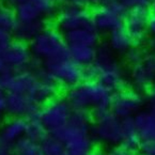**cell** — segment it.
Wrapping results in <instances>:
<instances>
[{
  "label": "cell",
  "mask_w": 155,
  "mask_h": 155,
  "mask_svg": "<svg viewBox=\"0 0 155 155\" xmlns=\"http://www.w3.org/2000/svg\"><path fill=\"white\" fill-rule=\"evenodd\" d=\"M92 136L95 143L116 146L121 143V119L114 116L110 109L92 114Z\"/></svg>",
  "instance_id": "cell-5"
},
{
  "label": "cell",
  "mask_w": 155,
  "mask_h": 155,
  "mask_svg": "<svg viewBox=\"0 0 155 155\" xmlns=\"http://www.w3.org/2000/svg\"><path fill=\"white\" fill-rule=\"evenodd\" d=\"M13 40H14L13 32L0 29V54L5 53V50L12 43Z\"/></svg>",
  "instance_id": "cell-32"
},
{
  "label": "cell",
  "mask_w": 155,
  "mask_h": 155,
  "mask_svg": "<svg viewBox=\"0 0 155 155\" xmlns=\"http://www.w3.org/2000/svg\"><path fill=\"white\" fill-rule=\"evenodd\" d=\"M95 50L94 62L84 66L86 79L96 80L112 93L127 88L128 80L123 66L107 44H98Z\"/></svg>",
  "instance_id": "cell-1"
},
{
  "label": "cell",
  "mask_w": 155,
  "mask_h": 155,
  "mask_svg": "<svg viewBox=\"0 0 155 155\" xmlns=\"http://www.w3.org/2000/svg\"><path fill=\"white\" fill-rule=\"evenodd\" d=\"M17 21L21 23H27V21H34L39 19H44L43 14L40 9L32 2H21L13 8ZM45 21V19H44Z\"/></svg>",
  "instance_id": "cell-21"
},
{
  "label": "cell",
  "mask_w": 155,
  "mask_h": 155,
  "mask_svg": "<svg viewBox=\"0 0 155 155\" xmlns=\"http://www.w3.org/2000/svg\"><path fill=\"white\" fill-rule=\"evenodd\" d=\"M95 48L91 46H68V57L84 68L94 62Z\"/></svg>",
  "instance_id": "cell-22"
},
{
  "label": "cell",
  "mask_w": 155,
  "mask_h": 155,
  "mask_svg": "<svg viewBox=\"0 0 155 155\" xmlns=\"http://www.w3.org/2000/svg\"><path fill=\"white\" fill-rule=\"evenodd\" d=\"M88 155H106V152L103 150L101 147H96L95 146L91 151H90Z\"/></svg>",
  "instance_id": "cell-37"
},
{
  "label": "cell",
  "mask_w": 155,
  "mask_h": 155,
  "mask_svg": "<svg viewBox=\"0 0 155 155\" xmlns=\"http://www.w3.org/2000/svg\"><path fill=\"white\" fill-rule=\"evenodd\" d=\"M149 110H150V111L152 112V114L155 116V102H152V103H151L150 107H149Z\"/></svg>",
  "instance_id": "cell-40"
},
{
  "label": "cell",
  "mask_w": 155,
  "mask_h": 155,
  "mask_svg": "<svg viewBox=\"0 0 155 155\" xmlns=\"http://www.w3.org/2000/svg\"><path fill=\"white\" fill-rule=\"evenodd\" d=\"M7 70H9L5 64V58H3V55L2 54H0V75L2 73H5Z\"/></svg>",
  "instance_id": "cell-38"
},
{
  "label": "cell",
  "mask_w": 155,
  "mask_h": 155,
  "mask_svg": "<svg viewBox=\"0 0 155 155\" xmlns=\"http://www.w3.org/2000/svg\"><path fill=\"white\" fill-rule=\"evenodd\" d=\"M151 8H152V10H153V13H155V0H152V3H151V5H150Z\"/></svg>",
  "instance_id": "cell-41"
},
{
  "label": "cell",
  "mask_w": 155,
  "mask_h": 155,
  "mask_svg": "<svg viewBox=\"0 0 155 155\" xmlns=\"http://www.w3.org/2000/svg\"><path fill=\"white\" fill-rule=\"evenodd\" d=\"M14 155H43L40 149V144L23 137L13 143Z\"/></svg>",
  "instance_id": "cell-26"
},
{
  "label": "cell",
  "mask_w": 155,
  "mask_h": 155,
  "mask_svg": "<svg viewBox=\"0 0 155 155\" xmlns=\"http://www.w3.org/2000/svg\"><path fill=\"white\" fill-rule=\"evenodd\" d=\"M147 53H144L139 46H133L128 51L125 53V59L130 66H134L141 63L143 61Z\"/></svg>",
  "instance_id": "cell-28"
},
{
  "label": "cell",
  "mask_w": 155,
  "mask_h": 155,
  "mask_svg": "<svg viewBox=\"0 0 155 155\" xmlns=\"http://www.w3.org/2000/svg\"><path fill=\"white\" fill-rule=\"evenodd\" d=\"M26 127H27L26 119L11 117L0 127V138L13 144L18 139L25 137Z\"/></svg>",
  "instance_id": "cell-16"
},
{
  "label": "cell",
  "mask_w": 155,
  "mask_h": 155,
  "mask_svg": "<svg viewBox=\"0 0 155 155\" xmlns=\"http://www.w3.org/2000/svg\"><path fill=\"white\" fill-rule=\"evenodd\" d=\"M32 2L40 9V11L43 14L44 19H49L54 16H56L58 11L57 2L55 0H3L5 5H9L10 8L13 9L16 5L21 2Z\"/></svg>",
  "instance_id": "cell-23"
},
{
  "label": "cell",
  "mask_w": 155,
  "mask_h": 155,
  "mask_svg": "<svg viewBox=\"0 0 155 155\" xmlns=\"http://www.w3.org/2000/svg\"><path fill=\"white\" fill-rule=\"evenodd\" d=\"M56 27L63 34L79 28L94 27L92 13L86 7L66 1L57 11Z\"/></svg>",
  "instance_id": "cell-7"
},
{
  "label": "cell",
  "mask_w": 155,
  "mask_h": 155,
  "mask_svg": "<svg viewBox=\"0 0 155 155\" xmlns=\"http://www.w3.org/2000/svg\"><path fill=\"white\" fill-rule=\"evenodd\" d=\"M49 135V132L46 130L39 118H33L27 120V127H26L25 137L32 141L41 143L46 137Z\"/></svg>",
  "instance_id": "cell-24"
},
{
  "label": "cell",
  "mask_w": 155,
  "mask_h": 155,
  "mask_svg": "<svg viewBox=\"0 0 155 155\" xmlns=\"http://www.w3.org/2000/svg\"><path fill=\"white\" fill-rule=\"evenodd\" d=\"M32 56L41 63L68 56L64 34L54 26H46L29 43Z\"/></svg>",
  "instance_id": "cell-4"
},
{
  "label": "cell",
  "mask_w": 155,
  "mask_h": 155,
  "mask_svg": "<svg viewBox=\"0 0 155 155\" xmlns=\"http://www.w3.org/2000/svg\"><path fill=\"white\" fill-rule=\"evenodd\" d=\"M144 96L142 92L135 89H125L112 94L110 111L119 119L134 118L144 106Z\"/></svg>",
  "instance_id": "cell-10"
},
{
  "label": "cell",
  "mask_w": 155,
  "mask_h": 155,
  "mask_svg": "<svg viewBox=\"0 0 155 155\" xmlns=\"http://www.w3.org/2000/svg\"><path fill=\"white\" fill-rule=\"evenodd\" d=\"M149 96H150L151 102H155V79L152 84V87H151L150 90H149Z\"/></svg>",
  "instance_id": "cell-39"
},
{
  "label": "cell",
  "mask_w": 155,
  "mask_h": 155,
  "mask_svg": "<svg viewBox=\"0 0 155 155\" xmlns=\"http://www.w3.org/2000/svg\"><path fill=\"white\" fill-rule=\"evenodd\" d=\"M139 153L140 155H155V141H142Z\"/></svg>",
  "instance_id": "cell-33"
},
{
  "label": "cell",
  "mask_w": 155,
  "mask_h": 155,
  "mask_svg": "<svg viewBox=\"0 0 155 155\" xmlns=\"http://www.w3.org/2000/svg\"><path fill=\"white\" fill-rule=\"evenodd\" d=\"M137 130L142 141H155V116L150 110H141L134 117Z\"/></svg>",
  "instance_id": "cell-18"
},
{
  "label": "cell",
  "mask_w": 155,
  "mask_h": 155,
  "mask_svg": "<svg viewBox=\"0 0 155 155\" xmlns=\"http://www.w3.org/2000/svg\"><path fill=\"white\" fill-rule=\"evenodd\" d=\"M140 138L134 118H126L121 120V143L130 147V148L139 150L141 146Z\"/></svg>",
  "instance_id": "cell-20"
},
{
  "label": "cell",
  "mask_w": 155,
  "mask_h": 155,
  "mask_svg": "<svg viewBox=\"0 0 155 155\" xmlns=\"http://www.w3.org/2000/svg\"><path fill=\"white\" fill-rule=\"evenodd\" d=\"M93 116L90 111L73 110L68 122L51 135L59 138L65 147V151L76 155H88L95 147L92 136Z\"/></svg>",
  "instance_id": "cell-2"
},
{
  "label": "cell",
  "mask_w": 155,
  "mask_h": 155,
  "mask_svg": "<svg viewBox=\"0 0 155 155\" xmlns=\"http://www.w3.org/2000/svg\"><path fill=\"white\" fill-rule=\"evenodd\" d=\"M130 68V82L133 89L142 93L149 92L155 79V55L147 54L141 63Z\"/></svg>",
  "instance_id": "cell-12"
},
{
  "label": "cell",
  "mask_w": 155,
  "mask_h": 155,
  "mask_svg": "<svg viewBox=\"0 0 155 155\" xmlns=\"http://www.w3.org/2000/svg\"><path fill=\"white\" fill-rule=\"evenodd\" d=\"M0 155H14L13 144L0 138Z\"/></svg>",
  "instance_id": "cell-35"
},
{
  "label": "cell",
  "mask_w": 155,
  "mask_h": 155,
  "mask_svg": "<svg viewBox=\"0 0 155 155\" xmlns=\"http://www.w3.org/2000/svg\"><path fill=\"white\" fill-rule=\"evenodd\" d=\"M17 23L14 10L5 3H0V29L13 32Z\"/></svg>",
  "instance_id": "cell-27"
},
{
  "label": "cell",
  "mask_w": 155,
  "mask_h": 155,
  "mask_svg": "<svg viewBox=\"0 0 155 155\" xmlns=\"http://www.w3.org/2000/svg\"><path fill=\"white\" fill-rule=\"evenodd\" d=\"M5 114H7L5 98V95H0V119H2Z\"/></svg>",
  "instance_id": "cell-36"
},
{
  "label": "cell",
  "mask_w": 155,
  "mask_h": 155,
  "mask_svg": "<svg viewBox=\"0 0 155 155\" xmlns=\"http://www.w3.org/2000/svg\"><path fill=\"white\" fill-rule=\"evenodd\" d=\"M127 10L119 0H107L92 12L93 26L98 32H108L124 25Z\"/></svg>",
  "instance_id": "cell-8"
},
{
  "label": "cell",
  "mask_w": 155,
  "mask_h": 155,
  "mask_svg": "<svg viewBox=\"0 0 155 155\" xmlns=\"http://www.w3.org/2000/svg\"><path fill=\"white\" fill-rule=\"evenodd\" d=\"M0 95H5V91H3L2 87H1V84H0Z\"/></svg>",
  "instance_id": "cell-42"
},
{
  "label": "cell",
  "mask_w": 155,
  "mask_h": 155,
  "mask_svg": "<svg viewBox=\"0 0 155 155\" xmlns=\"http://www.w3.org/2000/svg\"><path fill=\"white\" fill-rule=\"evenodd\" d=\"M68 46H91L100 44V33L94 27L79 28L64 33Z\"/></svg>",
  "instance_id": "cell-15"
},
{
  "label": "cell",
  "mask_w": 155,
  "mask_h": 155,
  "mask_svg": "<svg viewBox=\"0 0 155 155\" xmlns=\"http://www.w3.org/2000/svg\"><path fill=\"white\" fill-rule=\"evenodd\" d=\"M148 33L150 34V39L148 40V47L150 53L155 55V13L150 15L148 25Z\"/></svg>",
  "instance_id": "cell-30"
},
{
  "label": "cell",
  "mask_w": 155,
  "mask_h": 155,
  "mask_svg": "<svg viewBox=\"0 0 155 155\" xmlns=\"http://www.w3.org/2000/svg\"><path fill=\"white\" fill-rule=\"evenodd\" d=\"M107 45L114 54H125L134 46V43L123 25L111 30L108 33Z\"/></svg>",
  "instance_id": "cell-17"
},
{
  "label": "cell",
  "mask_w": 155,
  "mask_h": 155,
  "mask_svg": "<svg viewBox=\"0 0 155 155\" xmlns=\"http://www.w3.org/2000/svg\"><path fill=\"white\" fill-rule=\"evenodd\" d=\"M45 27L46 24L44 19L27 21V23L18 21L13 30V37L15 38V40L25 42V43H30Z\"/></svg>",
  "instance_id": "cell-19"
},
{
  "label": "cell",
  "mask_w": 155,
  "mask_h": 155,
  "mask_svg": "<svg viewBox=\"0 0 155 155\" xmlns=\"http://www.w3.org/2000/svg\"><path fill=\"white\" fill-rule=\"evenodd\" d=\"M68 1H71L73 3H76V5H79L87 8V7H97V5L106 2L107 0H68Z\"/></svg>",
  "instance_id": "cell-34"
},
{
  "label": "cell",
  "mask_w": 155,
  "mask_h": 155,
  "mask_svg": "<svg viewBox=\"0 0 155 155\" xmlns=\"http://www.w3.org/2000/svg\"><path fill=\"white\" fill-rule=\"evenodd\" d=\"M39 144L43 155H63L65 152V147L63 142L51 134L48 135Z\"/></svg>",
  "instance_id": "cell-25"
},
{
  "label": "cell",
  "mask_w": 155,
  "mask_h": 155,
  "mask_svg": "<svg viewBox=\"0 0 155 155\" xmlns=\"http://www.w3.org/2000/svg\"><path fill=\"white\" fill-rule=\"evenodd\" d=\"M150 13L146 8L128 10L124 21V27L130 33L134 46H140L147 39Z\"/></svg>",
  "instance_id": "cell-13"
},
{
  "label": "cell",
  "mask_w": 155,
  "mask_h": 155,
  "mask_svg": "<svg viewBox=\"0 0 155 155\" xmlns=\"http://www.w3.org/2000/svg\"><path fill=\"white\" fill-rule=\"evenodd\" d=\"M119 1L127 11L132 9H138V8L148 9L152 3V0H119Z\"/></svg>",
  "instance_id": "cell-31"
},
{
  "label": "cell",
  "mask_w": 155,
  "mask_h": 155,
  "mask_svg": "<svg viewBox=\"0 0 155 155\" xmlns=\"http://www.w3.org/2000/svg\"><path fill=\"white\" fill-rule=\"evenodd\" d=\"M63 155H76V154H74V153H71V152H68V151H65Z\"/></svg>",
  "instance_id": "cell-43"
},
{
  "label": "cell",
  "mask_w": 155,
  "mask_h": 155,
  "mask_svg": "<svg viewBox=\"0 0 155 155\" xmlns=\"http://www.w3.org/2000/svg\"><path fill=\"white\" fill-rule=\"evenodd\" d=\"M55 1H56V2H62V1H64V0H55Z\"/></svg>",
  "instance_id": "cell-44"
},
{
  "label": "cell",
  "mask_w": 155,
  "mask_h": 155,
  "mask_svg": "<svg viewBox=\"0 0 155 155\" xmlns=\"http://www.w3.org/2000/svg\"><path fill=\"white\" fill-rule=\"evenodd\" d=\"M45 71L60 86L65 89L86 80L84 68L76 63L68 56L42 63Z\"/></svg>",
  "instance_id": "cell-6"
},
{
  "label": "cell",
  "mask_w": 155,
  "mask_h": 155,
  "mask_svg": "<svg viewBox=\"0 0 155 155\" xmlns=\"http://www.w3.org/2000/svg\"><path fill=\"white\" fill-rule=\"evenodd\" d=\"M72 114L73 108L64 98V96H57L42 106L38 118L49 132V134H53L68 123Z\"/></svg>",
  "instance_id": "cell-9"
},
{
  "label": "cell",
  "mask_w": 155,
  "mask_h": 155,
  "mask_svg": "<svg viewBox=\"0 0 155 155\" xmlns=\"http://www.w3.org/2000/svg\"><path fill=\"white\" fill-rule=\"evenodd\" d=\"M5 64L11 71H21L30 68L34 61L29 44L14 39L2 54Z\"/></svg>",
  "instance_id": "cell-14"
},
{
  "label": "cell",
  "mask_w": 155,
  "mask_h": 155,
  "mask_svg": "<svg viewBox=\"0 0 155 155\" xmlns=\"http://www.w3.org/2000/svg\"><path fill=\"white\" fill-rule=\"evenodd\" d=\"M112 92L96 80H84L73 87L68 88L64 98L73 110H84L91 114L109 109Z\"/></svg>",
  "instance_id": "cell-3"
},
{
  "label": "cell",
  "mask_w": 155,
  "mask_h": 155,
  "mask_svg": "<svg viewBox=\"0 0 155 155\" xmlns=\"http://www.w3.org/2000/svg\"><path fill=\"white\" fill-rule=\"evenodd\" d=\"M106 155H140L139 150L130 148L123 143L111 146L106 152Z\"/></svg>",
  "instance_id": "cell-29"
},
{
  "label": "cell",
  "mask_w": 155,
  "mask_h": 155,
  "mask_svg": "<svg viewBox=\"0 0 155 155\" xmlns=\"http://www.w3.org/2000/svg\"><path fill=\"white\" fill-rule=\"evenodd\" d=\"M5 98L7 105V114H9L10 117L24 118L26 120L39 117L42 106L34 102L27 94L5 92Z\"/></svg>",
  "instance_id": "cell-11"
}]
</instances>
